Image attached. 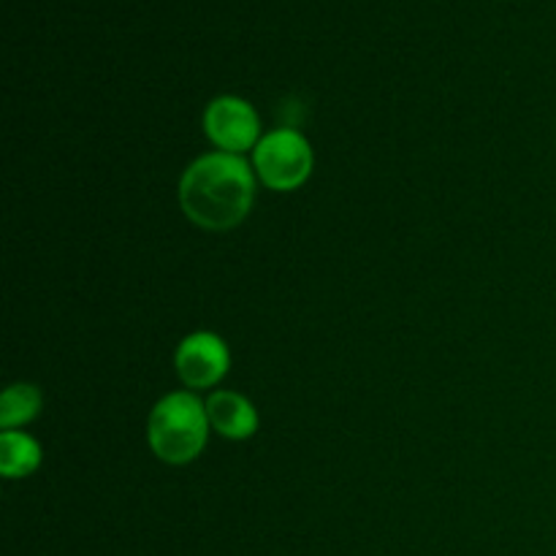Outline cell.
Returning <instances> with one entry per match:
<instances>
[{"label":"cell","mask_w":556,"mask_h":556,"mask_svg":"<svg viewBox=\"0 0 556 556\" xmlns=\"http://www.w3.org/2000/svg\"><path fill=\"white\" fill-rule=\"evenodd\" d=\"M41 465V448L33 438H27L25 432H3L0 438V470L5 478H27L30 472L38 470Z\"/></svg>","instance_id":"cell-7"},{"label":"cell","mask_w":556,"mask_h":556,"mask_svg":"<svg viewBox=\"0 0 556 556\" xmlns=\"http://www.w3.org/2000/svg\"><path fill=\"white\" fill-rule=\"evenodd\" d=\"M174 367L188 389H212L226 378L228 367H231V353L217 334L195 331L179 342L177 353H174Z\"/></svg>","instance_id":"cell-5"},{"label":"cell","mask_w":556,"mask_h":556,"mask_svg":"<svg viewBox=\"0 0 556 556\" xmlns=\"http://www.w3.org/2000/svg\"><path fill=\"white\" fill-rule=\"evenodd\" d=\"M43 396L36 386L30 383H16L9 386L3 391V400H0V427L9 432V429L25 427L33 418L41 413Z\"/></svg>","instance_id":"cell-8"},{"label":"cell","mask_w":556,"mask_h":556,"mask_svg":"<svg viewBox=\"0 0 556 556\" xmlns=\"http://www.w3.org/2000/svg\"><path fill=\"white\" fill-rule=\"evenodd\" d=\"M255 172L242 155L210 152L185 168L179 206L185 217L206 231L237 228L255 201Z\"/></svg>","instance_id":"cell-1"},{"label":"cell","mask_w":556,"mask_h":556,"mask_svg":"<svg viewBox=\"0 0 556 556\" xmlns=\"http://www.w3.org/2000/svg\"><path fill=\"white\" fill-rule=\"evenodd\" d=\"M253 172L266 188L296 190L313 174V150L302 134L280 128L266 134L253 150Z\"/></svg>","instance_id":"cell-3"},{"label":"cell","mask_w":556,"mask_h":556,"mask_svg":"<svg viewBox=\"0 0 556 556\" xmlns=\"http://www.w3.org/2000/svg\"><path fill=\"white\" fill-rule=\"evenodd\" d=\"M204 130L212 144L228 155H242V152L255 150L261 136L258 112L250 106L244 98L220 96L206 106Z\"/></svg>","instance_id":"cell-4"},{"label":"cell","mask_w":556,"mask_h":556,"mask_svg":"<svg viewBox=\"0 0 556 556\" xmlns=\"http://www.w3.org/2000/svg\"><path fill=\"white\" fill-rule=\"evenodd\" d=\"M210 427L226 440H250L258 432V413L237 391H215L206 400Z\"/></svg>","instance_id":"cell-6"},{"label":"cell","mask_w":556,"mask_h":556,"mask_svg":"<svg viewBox=\"0 0 556 556\" xmlns=\"http://www.w3.org/2000/svg\"><path fill=\"white\" fill-rule=\"evenodd\" d=\"M210 434L206 405L190 391L166 394L150 413L147 443L166 465H188L204 451Z\"/></svg>","instance_id":"cell-2"}]
</instances>
